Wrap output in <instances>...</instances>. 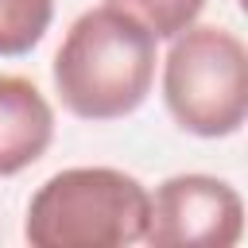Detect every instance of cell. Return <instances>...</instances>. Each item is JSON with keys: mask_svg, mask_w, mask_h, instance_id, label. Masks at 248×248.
Returning <instances> with one entry per match:
<instances>
[{"mask_svg": "<svg viewBox=\"0 0 248 248\" xmlns=\"http://www.w3.org/2000/svg\"><path fill=\"white\" fill-rule=\"evenodd\" d=\"M54 19V0H0V58L35 50Z\"/></svg>", "mask_w": 248, "mask_h": 248, "instance_id": "obj_6", "label": "cell"}, {"mask_svg": "<svg viewBox=\"0 0 248 248\" xmlns=\"http://www.w3.org/2000/svg\"><path fill=\"white\" fill-rule=\"evenodd\" d=\"M151 194L116 167H66L27 205L23 236L35 248H124L147 229Z\"/></svg>", "mask_w": 248, "mask_h": 248, "instance_id": "obj_2", "label": "cell"}, {"mask_svg": "<svg viewBox=\"0 0 248 248\" xmlns=\"http://www.w3.org/2000/svg\"><path fill=\"white\" fill-rule=\"evenodd\" d=\"M163 101L174 124L202 140L240 132L248 116V50L217 23H190L170 39L163 62Z\"/></svg>", "mask_w": 248, "mask_h": 248, "instance_id": "obj_3", "label": "cell"}, {"mask_svg": "<svg viewBox=\"0 0 248 248\" xmlns=\"http://www.w3.org/2000/svg\"><path fill=\"white\" fill-rule=\"evenodd\" d=\"M244 236L240 194L213 174H170L155 186L143 240L151 248H232Z\"/></svg>", "mask_w": 248, "mask_h": 248, "instance_id": "obj_4", "label": "cell"}, {"mask_svg": "<svg viewBox=\"0 0 248 248\" xmlns=\"http://www.w3.org/2000/svg\"><path fill=\"white\" fill-rule=\"evenodd\" d=\"M54 140V108L19 74H0V178L27 170Z\"/></svg>", "mask_w": 248, "mask_h": 248, "instance_id": "obj_5", "label": "cell"}, {"mask_svg": "<svg viewBox=\"0 0 248 248\" xmlns=\"http://www.w3.org/2000/svg\"><path fill=\"white\" fill-rule=\"evenodd\" d=\"M108 8H120L136 23H143L155 39H174L190 23H198L205 0H105Z\"/></svg>", "mask_w": 248, "mask_h": 248, "instance_id": "obj_7", "label": "cell"}, {"mask_svg": "<svg viewBox=\"0 0 248 248\" xmlns=\"http://www.w3.org/2000/svg\"><path fill=\"white\" fill-rule=\"evenodd\" d=\"M151 81L155 35L108 4L81 12L54 54L58 101L81 120L132 116L147 101Z\"/></svg>", "mask_w": 248, "mask_h": 248, "instance_id": "obj_1", "label": "cell"}]
</instances>
